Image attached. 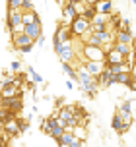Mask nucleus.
<instances>
[{
    "label": "nucleus",
    "mask_w": 136,
    "mask_h": 147,
    "mask_svg": "<svg viewBox=\"0 0 136 147\" xmlns=\"http://www.w3.org/2000/svg\"><path fill=\"white\" fill-rule=\"evenodd\" d=\"M95 8H97V14H103V16H111L115 12L113 0H97L95 2Z\"/></svg>",
    "instance_id": "nucleus-12"
},
{
    "label": "nucleus",
    "mask_w": 136,
    "mask_h": 147,
    "mask_svg": "<svg viewBox=\"0 0 136 147\" xmlns=\"http://www.w3.org/2000/svg\"><path fill=\"white\" fill-rule=\"evenodd\" d=\"M64 132H66V130H64L62 126H56V128H53V130H51V138H53V140H58Z\"/></svg>",
    "instance_id": "nucleus-26"
},
{
    "label": "nucleus",
    "mask_w": 136,
    "mask_h": 147,
    "mask_svg": "<svg viewBox=\"0 0 136 147\" xmlns=\"http://www.w3.org/2000/svg\"><path fill=\"white\" fill-rule=\"evenodd\" d=\"M33 10V2L31 0H22V12H29Z\"/></svg>",
    "instance_id": "nucleus-28"
},
{
    "label": "nucleus",
    "mask_w": 136,
    "mask_h": 147,
    "mask_svg": "<svg viewBox=\"0 0 136 147\" xmlns=\"http://www.w3.org/2000/svg\"><path fill=\"white\" fill-rule=\"evenodd\" d=\"M117 83L130 87V85H132V76H130V72H121V74H117Z\"/></svg>",
    "instance_id": "nucleus-18"
},
{
    "label": "nucleus",
    "mask_w": 136,
    "mask_h": 147,
    "mask_svg": "<svg viewBox=\"0 0 136 147\" xmlns=\"http://www.w3.org/2000/svg\"><path fill=\"white\" fill-rule=\"evenodd\" d=\"M31 43H33L31 37L25 35L23 31H16V33H12V45H14L18 51H20L22 47H25V45H31ZM33 45H35V43H33Z\"/></svg>",
    "instance_id": "nucleus-8"
},
{
    "label": "nucleus",
    "mask_w": 136,
    "mask_h": 147,
    "mask_svg": "<svg viewBox=\"0 0 136 147\" xmlns=\"http://www.w3.org/2000/svg\"><path fill=\"white\" fill-rule=\"evenodd\" d=\"M16 122H18V130H20V134H25L27 130H29V118H18L16 116Z\"/></svg>",
    "instance_id": "nucleus-24"
},
{
    "label": "nucleus",
    "mask_w": 136,
    "mask_h": 147,
    "mask_svg": "<svg viewBox=\"0 0 136 147\" xmlns=\"http://www.w3.org/2000/svg\"><path fill=\"white\" fill-rule=\"evenodd\" d=\"M0 89H2V81H0Z\"/></svg>",
    "instance_id": "nucleus-42"
},
{
    "label": "nucleus",
    "mask_w": 136,
    "mask_h": 147,
    "mask_svg": "<svg viewBox=\"0 0 136 147\" xmlns=\"http://www.w3.org/2000/svg\"><path fill=\"white\" fill-rule=\"evenodd\" d=\"M66 87H68V89H72V87H74V83H72L70 80H66Z\"/></svg>",
    "instance_id": "nucleus-34"
},
{
    "label": "nucleus",
    "mask_w": 136,
    "mask_h": 147,
    "mask_svg": "<svg viewBox=\"0 0 136 147\" xmlns=\"http://www.w3.org/2000/svg\"><path fill=\"white\" fill-rule=\"evenodd\" d=\"M111 78H113V74L109 72V68H105L103 72L97 76V81H99V87H103V89H107V87H111Z\"/></svg>",
    "instance_id": "nucleus-15"
},
{
    "label": "nucleus",
    "mask_w": 136,
    "mask_h": 147,
    "mask_svg": "<svg viewBox=\"0 0 136 147\" xmlns=\"http://www.w3.org/2000/svg\"><path fill=\"white\" fill-rule=\"evenodd\" d=\"M130 2H132V4H136V0H130Z\"/></svg>",
    "instance_id": "nucleus-41"
},
{
    "label": "nucleus",
    "mask_w": 136,
    "mask_h": 147,
    "mask_svg": "<svg viewBox=\"0 0 136 147\" xmlns=\"http://www.w3.org/2000/svg\"><path fill=\"white\" fill-rule=\"evenodd\" d=\"M16 116H18L16 112H12V110L6 109V107H2V109H0V126H4L8 120H14Z\"/></svg>",
    "instance_id": "nucleus-16"
},
{
    "label": "nucleus",
    "mask_w": 136,
    "mask_h": 147,
    "mask_svg": "<svg viewBox=\"0 0 136 147\" xmlns=\"http://www.w3.org/2000/svg\"><path fill=\"white\" fill-rule=\"evenodd\" d=\"M6 29L10 33L23 31V12L22 10H8L6 14Z\"/></svg>",
    "instance_id": "nucleus-1"
},
{
    "label": "nucleus",
    "mask_w": 136,
    "mask_h": 147,
    "mask_svg": "<svg viewBox=\"0 0 136 147\" xmlns=\"http://www.w3.org/2000/svg\"><path fill=\"white\" fill-rule=\"evenodd\" d=\"M2 107H6V109H10L12 112H20V110H23V93H22V89L18 91V95L14 97H4L2 99Z\"/></svg>",
    "instance_id": "nucleus-3"
},
{
    "label": "nucleus",
    "mask_w": 136,
    "mask_h": 147,
    "mask_svg": "<svg viewBox=\"0 0 136 147\" xmlns=\"http://www.w3.org/2000/svg\"><path fill=\"white\" fill-rule=\"evenodd\" d=\"M2 128H4V134L10 136V138H18V136H22L20 130H18V122H16V118H14V120H8Z\"/></svg>",
    "instance_id": "nucleus-14"
},
{
    "label": "nucleus",
    "mask_w": 136,
    "mask_h": 147,
    "mask_svg": "<svg viewBox=\"0 0 136 147\" xmlns=\"http://www.w3.org/2000/svg\"><path fill=\"white\" fill-rule=\"evenodd\" d=\"M70 29H72L74 37L91 35V31H90V22H88V20H86L84 16H80V18H76L74 22H70Z\"/></svg>",
    "instance_id": "nucleus-2"
},
{
    "label": "nucleus",
    "mask_w": 136,
    "mask_h": 147,
    "mask_svg": "<svg viewBox=\"0 0 136 147\" xmlns=\"http://www.w3.org/2000/svg\"><path fill=\"white\" fill-rule=\"evenodd\" d=\"M72 134H74L76 138H78V140H86V128H84V124H78L74 128V130H72Z\"/></svg>",
    "instance_id": "nucleus-25"
},
{
    "label": "nucleus",
    "mask_w": 136,
    "mask_h": 147,
    "mask_svg": "<svg viewBox=\"0 0 136 147\" xmlns=\"http://www.w3.org/2000/svg\"><path fill=\"white\" fill-rule=\"evenodd\" d=\"M62 16H64V20H66L68 23L74 22L76 18H80V14L76 12L74 2H64V4H62Z\"/></svg>",
    "instance_id": "nucleus-10"
},
{
    "label": "nucleus",
    "mask_w": 136,
    "mask_h": 147,
    "mask_svg": "<svg viewBox=\"0 0 136 147\" xmlns=\"http://www.w3.org/2000/svg\"><path fill=\"white\" fill-rule=\"evenodd\" d=\"M66 2H82V0H66Z\"/></svg>",
    "instance_id": "nucleus-39"
},
{
    "label": "nucleus",
    "mask_w": 136,
    "mask_h": 147,
    "mask_svg": "<svg viewBox=\"0 0 136 147\" xmlns=\"http://www.w3.org/2000/svg\"><path fill=\"white\" fill-rule=\"evenodd\" d=\"M134 39H136V37H134Z\"/></svg>",
    "instance_id": "nucleus-44"
},
{
    "label": "nucleus",
    "mask_w": 136,
    "mask_h": 147,
    "mask_svg": "<svg viewBox=\"0 0 136 147\" xmlns=\"http://www.w3.org/2000/svg\"><path fill=\"white\" fill-rule=\"evenodd\" d=\"M31 51H33V43H31V45H25V47H22V49H20V52H23V54H29Z\"/></svg>",
    "instance_id": "nucleus-31"
},
{
    "label": "nucleus",
    "mask_w": 136,
    "mask_h": 147,
    "mask_svg": "<svg viewBox=\"0 0 136 147\" xmlns=\"http://www.w3.org/2000/svg\"><path fill=\"white\" fill-rule=\"evenodd\" d=\"M61 147H72V145H61Z\"/></svg>",
    "instance_id": "nucleus-40"
},
{
    "label": "nucleus",
    "mask_w": 136,
    "mask_h": 147,
    "mask_svg": "<svg viewBox=\"0 0 136 147\" xmlns=\"http://www.w3.org/2000/svg\"><path fill=\"white\" fill-rule=\"evenodd\" d=\"M62 72L66 74L72 81H78V72H76V68L70 66V62H62Z\"/></svg>",
    "instance_id": "nucleus-19"
},
{
    "label": "nucleus",
    "mask_w": 136,
    "mask_h": 147,
    "mask_svg": "<svg viewBox=\"0 0 136 147\" xmlns=\"http://www.w3.org/2000/svg\"><path fill=\"white\" fill-rule=\"evenodd\" d=\"M84 56L88 60H105V52L103 49H97V47H91V45H86L82 49Z\"/></svg>",
    "instance_id": "nucleus-5"
},
{
    "label": "nucleus",
    "mask_w": 136,
    "mask_h": 147,
    "mask_svg": "<svg viewBox=\"0 0 136 147\" xmlns=\"http://www.w3.org/2000/svg\"><path fill=\"white\" fill-rule=\"evenodd\" d=\"M80 147H84V145H80Z\"/></svg>",
    "instance_id": "nucleus-43"
},
{
    "label": "nucleus",
    "mask_w": 136,
    "mask_h": 147,
    "mask_svg": "<svg viewBox=\"0 0 136 147\" xmlns=\"http://www.w3.org/2000/svg\"><path fill=\"white\" fill-rule=\"evenodd\" d=\"M35 43H37V45H41V47H43V45H45V37L41 35V37H39V39H37V41H35Z\"/></svg>",
    "instance_id": "nucleus-33"
},
{
    "label": "nucleus",
    "mask_w": 136,
    "mask_h": 147,
    "mask_svg": "<svg viewBox=\"0 0 136 147\" xmlns=\"http://www.w3.org/2000/svg\"><path fill=\"white\" fill-rule=\"evenodd\" d=\"M10 70H12V72H20V70H22V62H20V60H14V62L10 64Z\"/></svg>",
    "instance_id": "nucleus-29"
},
{
    "label": "nucleus",
    "mask_w": 136,
    "mask_h": 147,
    "mask_svg": "<svg viewBox=\"0 0 136 147\" xmlns=\"http://www.w3.org/2000/svg\"><path fill=\"white\" fill-rule=\"evenodd\" d=\"M82 16L86 18V20H88V22H91V20H93V18L97 16V8H95V2H93V4H88V6H86V12H84Z\"/></svg>",
    "instance_id": "nucleus-22"
},
{
    "label": "nucleus",
    "mask_w": 136,
    "mask_h": 147,
    "mask_svg": "<svg viewBox=\"0 0 136 147\" xmlns=\"http://www.w3.org/2000/svg\"><path fill=\"white\" fill-rule=\"evenodd\" d=\"M10 145V140H8L6 134H0V147H8Z\"/></svg>",
    "instance_id": "nucleus-30"
},
{
    "label": "nucleus",
    "mask_w": 136,
    "mask_h": 147,
    "mask_svg": "<svg viewBox=\"0 0 136 147\" xmlns=\"http://www.w3.org/2000/svg\"><path fill=\"white\" fill-rule=\"evenodd\" d=\"M129 89H132V91H136V80L134 81H132V85H130V87Z\"/></svg>",
    "instance_id": "nucleus-35"
},
{
    "label": "nucleus",
    "mask_w": 136,
    "mask_h": 147,
    "mask_svg": "<svg viewBox=\"0 0 136 147\" xmlns=\"http://www.w3.org/2000/svg\"><path fill=\"white\" fill-rule=\"evenodd\" d=\"M132 51H134V54H136V39H134V43H132Z\"/></svg>",
    "instance_id": "nucleus-37"
},
{
    "label": "nucleus",
    "mask_w": 136,
    "mask_h": 147,
    "mask_svg": "<svg viewBox=\"0 0 136 147\" xmlns=\"http://www.w3.org/2000/svg\"><path fill=\"white\" fill-rule=\"evenodd\" d=\"M61 47H62V43H61V39H58V35H56V31H54V33H53V51L58 54Z\"/></svg>",
    "instance_id": "nucleus-27"
},
{
    "label": "nucleus",
    "mask_w": 136,
    "mask_h": 147,
    "mask_svg": "<svg viewBox=\"0 0 136 147\" xmlns=\"http://www.w3.org/2000/svg\"><path fill=\"white\" fill-rule=\"evenodd\" d=\"M70 116H74V105H72V107H61V109H58V118H61V120H66V118H70Z\"/></svg>",
    "instance_id": "nucleus-23"
},
{
    "label": "nucleus",
    "mask_w": 136,
    "mask_h": 147,
    "mask_svg": "<svg viewBox=\"0 0 136 147\" xmlns=\"http://www.w3.org/2000/svg\"><path fill=\"white\" fill-rule=\"evenodd\" d=\"M84 66H86V70H88L93 78H97L99 74L105 70V62H103V60H86Z\"/></svg>",
    "instance_id": "nucleus-7"
},
{
    "label": "nucleus",
    "mask_w": 136,
    "mask_h": 147,
    "mask_svg": "<svg viewBox=\"0 0 136 147\" xmlns=\"http://www.w3.org/2000/svg\"><path fill=\"white\" fill-rule=\"evenodd\" d=\"M27 76H29V80L33 81V83H37V85L43 83V76L35 72V68H33V66H27Z\"/></svg>",
    "instance_id": "nucleus-21"
},
{
    "label": "nucleus",
    "mask_w": 136,
    "mask_h": 147,
    "mask_svg": "<svg viewBox=\"0 0 136 147\" xmlns=\"http://www.w3.org/2000/svg\"><path fill=\"white\" fill-rule=\"evenodd\" d=\"M86 4H93V2H97V0H84Z\"/></svg>",
    "instance_id": "nucleus-36"
},
{
    "label": "nucleus",
    "mask_w": 136,
    "mask_h": 147,
    "mask_svg": "<svg viewBox=\"0 0 136 147\" xmlns=\"http://www.w3.org/2000/svg\"><path fill=\"white\" fill-rule=\"evenodd\" d=\"M130 76H132V81L136 80V64H132L130 66Z\"/></svg>",
    "instance_id": "nucleus-32"
},
{
    "label": "nucleus",
    "mask_w": 136,
    "mask_h": 147,
    "mask_svg": "<svg viewBox=\"0 0 136 147\" xmlns=\"http://www.w3.org/2000/svg\"><path fill=\"white\" fill-rule=\"evenodd\" d=\"M61 122H62V128H64L66 132H72V130H74L76 126L80 124L76 116H70V118H66V120H61Z\"/></svg>",
    "instance_id": "nucleus-20"
},
{
    "label": "nucleus",
    "mask_w": 136,
    "mask_h": 147,
    "mask_svg": "<svg viewBox=\"0 0 136 147\" xmlns=\"http://www.w3.org/2000/svg\"><path fill=\"white\" fill-rule=\"evenodd\" d=\"M23 33L31 37V41L35 43L39 37L43 35V23L41 22H35V23H29V25H23Z\"/></svg>",
    "instance_id": "nucleus-4"
},
{
    "label": "nucleus",
    "mask_w": 136,
    "mask_h": 147,
    "mask_svg": "<svg viewBox=\"0 0 136 147\" xmlns=\"http://www.w3.org/2000/svg\"><path fill=\"white\" fill-rule=\"evenodd\" d=\"M58 58H61V62H72L76 58V51L72 43H62L61 51H58Z\"/></svg>",
    "instance_id": "nucleus-6"
},
{
    "label": "nucleus",
    "mask_w": 136,
    "mask_h": 147,
    "mask_svg": "<svg viewBox=\"0 0 136 147\" xmlns=\"http://www.w3.org/2000/svg\"><path fill=\"white\" fill-rule=\"evenodd\" d=\"M64 2H66V0H56V4H61V6L64 4Z\"/></svg>",
    "instance_id": "nucleus-38"
},
{
    "label": "nucleus",
    "mask_w": 136,
    "mask_h": 147,
    "mask_svg": "<svg viewBox=\"0 0 136 147\" xmlns=\"http://www.w3.org/2000/svg\"><path fill=\"white\" fill-rule=\"evenodd\" d=\"M115 43H134V33L132 31H115Z\"/></svg>",
    "instance_id": "nucleus-13"
},
{
    "label": "nucleus",
    "mask_w": 136,
    "mask_h": 147,
    "mask_svg": "<svg viewBox=\"0 0 136 147\" xmlns=\"http://www.w3.org/2000/svg\"><path fill=\"white\" fill-rule=\"evenodd\" d=\"M117 112L121 114V118H122L124 124H132V101H124Z\"/></svg>",
    "instance_id": "nucleus-9"
},
{
    "label": "nucleus",
    "mask_w": 136,
    "mask_h": 147,
    "mask_svg": "<svg viewBox=\"0 0 136 147\" xmlns=\"http://www.w3.org/2000/svg\"><path fill=\"white\" fill-rule=\"evenodd\" d=\"M56 35L61 39V43H72V39H74V33L70 29V25H56Z\"/></svg>",
    "instance_id": "nucleus-11"
},
{
    "label": "nucleus",
    "mask_w": 136,
    "mask_h": 147,
    "mask_svg": "<svg viewBox=\"0 0 136 147\" xmlns=\"http://www.w3.org/2000/svg\"><path fill=\"white\" fill-rule=\"evenodd\" d=\"M35 22H41V18L35 10H29V12H23V25H29V23H35Z\"/></svg>",
    "instance_id": "nucleus-17"
}]
</instances>
